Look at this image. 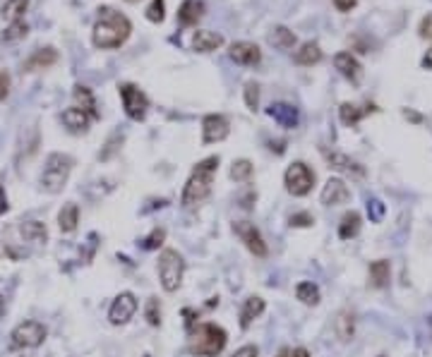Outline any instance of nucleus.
Instances as JSON below:
<instances>
[{"label":"nucleus","mask_w":432,"mask_h":357,"mask_svg":"<svg viewBox=\"0 0 432 357\" xmlns=\"http://www.w3.org/2000/svg\"><path fill=\"white\" fill-rule=\"evenodd\" d=\"M130 31H132V22L125 15H121L113 8H101L99 19L94 22L91 41L101 51H113V48H121L130 39Z\"/></svg>","instance_id":"f257e3e1"},{"label":"nucleus","mask_w":432,"mask_h":357,"mask_svg":"<svg viewBox=\"0 0 432 357\" xmlns=\"http://www.w3.org/2000/svg\"><path fill=\"white\" fill-rule=\"evenodd\" d=\"M216 170H219V156H209V159L199 161V164L194 166L192 175L187 177V182H185V189H183V197H180L183 207L185 209L199 207V204L212 194Z\"/></svg>","instance_id":"f03ea898"},{"label":"nucleus","mask_w":432,"mask_h":357,"mask_svg":"<svg viewBox=\"0 0 432 357\" xmlns=\"http://www.w3.org/2000/svg\"><path fill=\"white\" fill-rule=\"evenodd\" d=\"M226 343H229V333L224 328L216 326V324H202L192 331L187 350H190V355L197 357H216L224 353Z\"/></svg>","instance_id":"7ed1b4c3"},{"label":"nucleus","mask_w":432,"mask_h":357,"mask_svg":"<svg viewBox=\"0 0 432 357\" xmlns=\"http://www.w3.org/2000/svg\"><path fill=\"white\" fill-rule=\"evenodd\" d=\"M72 166H75V161H72V156H68V154H51L48 156L46 168H43V173H41L43 189L51 192V194L61 192V189L65 187V182H68Z\"/></svg>","instance_id":"20e7f679"},{"label":"nucleus","mask_w":432,"mask_h":357,"mask_svg":"<svg viewBox=\"0 0 432 357\" xmlns=\"http://www.w3.org/2000/svg\"><path fill=\"white\" fill-rule=\"evenodd\" d=\"M183 273H185V262L176 250H164L159 257V278L166 293H176L183 283Z\"/></svg>","instance_id":"39448f33"},{"label":"nucleus","mask_w":432,"mask_h":357,"mask_svg":"<svg viewBox=\"0 0 432 357\" xmlns=\"http://www.w3.org/2000/svg\"><path fill=\"white\" fill-rule=\"evenodd\" d=\"M46 326L39 322H22L20 326H15V331L10 333V348L13 350H29L39 348L46 340Z\"/></svg>","instance_id":"423d86ee"},{"label":"nucleus","mask_w":432,"mask_h":357,"mask_svg":"<svg viewBox=\"0 0 432 357\" xmlns=\"http://www.w3.org/2000/svg\"><path fill=\"white\" fill-rule=\"evenodd\" d=\"M284 185L293 197H305V194H310L312 185H315V173L310 170V166L307 164L295 161V164H291L288 170H286Z\"/></svg>","instance_id":"0eeeda50"},{"label":"nucleus","mask_w":432,"mask_h":357,"mask_svg":"<svg viewBox=\"0 0 432 357\" xmlns=\"http://www.w3.org/2000/svg\"><path fill=\"white\" fill-rule=\"evenodd\" d=\"M121 91V99H123V108H125L130 120H144L149 111V99L139 86L134 84H121L118 86Z\"/></svg>","instance_id":"6e6552de"},{"label":"nucleus","mask_w":432,"mask_h":357,"mask_svg":"<svg viewBox=\"0 0 432 357\" xmlns=\"http://www.w3.org/2000/svg\"><path fill=\"white\" fill-rule=\"evenodd\" d=\"M233 232L238 237H240V242L247 247L255 257L264 259L269 254L267 250V242H264L262 232H259V228L255 223H250V221H238V223H233Z\"/></svg>","instance_id":"1a4fd4ad"},{"label":"nucleus","mask_w":432,"mask_h":357,"mask_svg":"<svg viewBox=\"0 0 432 357\" xmlns=\"http://www.w3.org/2000/svg\"><path fill=\"white\" fill-rule=\"evenodd\" d=\"M134 312H137V297L132 293H121L113 300L111 310H108V322L113 326H123L134 317Z\"/></svg>","instance_id":"9d476101"},{"label":"nucleus","mask_w":432,"mask_h":357,"mask_svg":"<svg viewBox=\"0 0 432 357\" xmlns=\"http://www.w3.org/2000/svg\"><path fill=\"white\" fill-rule=\"evenodd\" d=\"M231 132V122L226 116H219V113H212L202 120V142L204 144H216L224 142Z\"/></svg>","instance_id":"9b49d317"},{"label":"nucleus","mask_w":432,"mask_h":357,"mask_svg":"<svg viewBox=\"0 0 432 357\" xmlns=\"http://www.w3.org/2000/svg\"><path fill=\"white\" fill-rule=\"evenodd\" d=\"M348 199H350V189L341 177H329L324 182V189L320 194V202L324 207H339V204H346Z\"/></svg>","instance_id":"f8f14e48"},{"label":"nucleus","mask_w":432,"mask_h":357,"mask_svg":"<svg viewBox=\"0 0 432 357\" xmlns=\"http://www.w3.org/2000/svg\"><path fill=\"white\" fill-rule=\"evenodd\" d=\"M229 56H231V61L238 63V65H257L259 61H262V51H259V46L257 43H252V41L231 43Z\"/></svg>","instance_id":"ddd939ff"},{"label":"nucleus","mask_w":432,"mask_h":357,"mask_svg":"<svg viewBox=\"0 0 432 357\" xmlns=\"http://www.w3.org/2000/svg\"><path fill=\"white\" fill-rule=\"evenodd\" d=\"M334 68H337L346 79H350V82H353V84H358V82H360V74H363V68H360L358 58H355L353 53H348V51L337 53V56H334Z\"/></svg>","instance_id":"4468645a"},{"label":"nucleus","mask_w":432,"mask_h":357,"mask_svg":"<svg viewBox=\"0 0 432 357\" xmlns=\"http://www.w3.org/2000/svg\"><path fill=\"white\" fill-rule=\"evenodd\" d=\"M267 113H269V118H274V122H279V125L286 129L298 127V122H300L298 108L291 104H272L267 108Z\"/></svg>","instance_id":"2eb2a0df"},{"label":"nucleus","mask_w":432,"mask_h":357,"mask_svg":"<svg viewBox=\"0 0 432 357\" xmlns=\"http://www.w3.org/2000/svg\"><path fill=\"white\" fill-rule=\"evenodd\" d=\"M192 51L197 53H212L216 48L224 46V36L216 34V31H209V29H197L192 34V41H190Z\"/></svg>","instance_id":"dca6fc26"},{"label":"nucleus","mask_w":432,"mask_h":357,"mask_svg":"<svg viewBox=\"0 0 432 357\" xmlns=\"http://www.w3.org/2000/svg\"><path fill=\"white\" fill-rule=\"evenodd\" d=\"M324 156H327L329 166L337 170L346 173V175H353V177H363L365 175V168L360 164H355L353 159H348L346 154H339V151H324Z\"/></svg>","instance_id":"f3484780"},{"label":"nucleus","mask_w":432,"mask_h":357,"mask_svg":"<svg viewBox=\"0 0 432 357\" xmlns=\"http://www.w3.org/2000/svg\"><path fill=\"white\" fill-rule=\"evenodd\" d=\"M58 63V53L56 48H39L34 51L29 58L24 61V72H36V70H46L51 65Z\"/></svg>","instance_id":"a211bd4d"},{"label":"nucleus","mask_w":432,"mask_h":357,"mask_svg":"<svg viewBox=\"0 0 432 357\" xmlns=\"http://www.w3.org/2000/svg\"><path fill=\"white\" fill-rule=\"evenodd\" d=\"M89 122H91V116L82 108L72 106L68 108V111H63V125L70 129V132H86L89 129Z\"/></svg>","instance_id":"6ab92c4d"},{"label":"nucleus","mask_w":432,"mask_h":357,"mask_svg":"<svg viewBox=\"0 0 432 357\" xmlns=\"http://www.w3.org/2000/svg\"><path fill=\"white\" fill-rule=\"evenodd\" d=\"M204 15V3L202 0H185L178 10V22L183 26H194Z\"/></svg>","instance_id":"aec40b11"},{"label":"nucleus","mask_w":432,"mask_h":357,"mask_svg":"<svg viewBox=\"0 0 432 357\" xmlns=\"http://www.w3.org/2000/svg\"><path fill=\"white\" fill-rule=\"evenodd\" d=\"M72 96H75V101H77V108H82V111L89 113L91 120H99L101 113H99V108H96V99H94V94H91L89 86L77 84L72 91Z\"/></svg>","instance_id":"412c9836"},{"label":"nucleus","mask_w":432,"mask_h":357,"mask_svg":"<svg viewBox=\"0 0 432 357\" xmlns=\"http://www.w3.org/2000/svg\"><path fill=\"white\" fill-rule=\"evenodd\" d=\"M264 300L257 295L247 297L245 302H242V310H240V328H250V324L255 322V319L264 312Z\"/></svg>","instance_id":"4be33fe9"},{"label":"nucleus","mask_w":432,"mask_h":357,"mask_svg":"<svg viewBox=\"0 0 432 357\" xmlns=\"http://www.w3.org/2000/svg\"><path fill=\"white\" fill-rule=\"evenodd\" d=\"M375 111H377L375 106L358 108L355 104H341V108H339V118H341V122L346 127H355L367 116V113H375Z\"/></svg>","instance_id":"5701e85b"},{"label":"nucleus","mask_w":432,"mask_h":357,"mask_svg":"<svg viewBox=\"0 0 432 357\" xmlns=\"http://www.w3.org/2000/svg\"><path fill=\"white\" fill-rule=\"evenodd\" d=\"M295 63L298 65H317L322 61V48L317 41H305L302 46L295 51Z\"/></svg>","instance_id":"b1692460"},{"label":"nucleus","mask_w":432,"mask_h":357,"mask_svg":"<svg viewBox=\"0 0 432 357\" xmlns=\"http://www.w3.org/2000/svg\"><path fill=\"white\" fill-rule=\"evenodd\" d=\"M77 223H79V209L77 204L68 202L65 207L61 209V214H58V225H61L63 232H75L77 230Z\"/></svg>","instance_id":"393cba45"},{"label":"nucleus","mask_w":432,"mask_h":357,"mask_svg":"<svg viewBox=\"0 0 432 357\" xmlns=\"http://www.w3.org/2000/svg\"><path fill=\"white\" fill-rule=\"evenodd\" d=\"M389 276H392V264L387 259H377L370 264V280L375 288H385L389 283Z\"/></svg>","instance_id":"a878e982"},{"label":"nucleus","mask_w":432,"mask_h":357,"mask_svg":"<svg viewBox=\"0 0 432 357\" xmlns=\"http://www.w3.org/2000/svg\"><path fill=\"white\" fill-rule=\"evenodd\" d=\"M334 328H337V336L341 340H350L355 333V317L353 312H341V315L337 317V322H334Z\"/></svg>","instance_id":"bb28decb"},{"label":"nucleus","mask_w":432,"mask_h":357,"mask_svg":"<svg viewBox=\"0 0 432 357\" xmlns=\"http://www.w3.org/2000/svg\"><path fill=\"white\" fill-rule=\"evenodd\" d=\"M20 232H22V237L29 240V242H46L48 240L46 225L39 223V221H26V223H22Z\"/></svg>","instance_id":"cd10ccee"},{"label":"nucleus","mask_w":432,"mask_h":357,"mask_svg":"<svg viewBox=\"0 0 432 357\" xmlns=\"http://www.w3.org/2000/svg\"><path fill=\"white\" fill-rule=\"evenodd\" d=\"M360 214H355V211H350V214H346L341 219V223H339V237L341 240H350V237H355L360 232Z\"/></svg>","instance_id":"c85d7f7f"},{"label":"nucleus","mask_w":432,"mask_h":357,"mask_svg":"<svg viewBox=\"0 0 432 357\" xmlns=\"http://www.w3.org/2000/svg\"><path fill=\"white\" fill-rule=\"evenodd\" d=\"M269 43L277 46L279 51H291V48L295 46V34L291 29H286V26H277V29L269 34Z\"/></svg>","instance_id":"c756f323"},{"label":"nucleus","mask_w":432,"mask_h":357,"mask_svg":"<svg viewBox=\"0 0 432 357\" xmlns=\"http://www.w3.org/2000/svg\"><path fill=\"white\" fill-rule=\"evenodd\" d=\"M295 297L302 302V305H317L320 302V288L310 280H302V283L295 285Z\"/></svg>","instance_id":"7c9ffc66"},{"label":"nucleus","mask_w":432,"mask_h":357,"mask_svg":"<svg viewBox=\"0 0 432 357\" xmlns=\"http://www.w3.org/2000/svg\"><path fill=\"white\" fill-rule=\"evenodd\" d=\"M26 8H29V0H8V3L3 5V17L13 24V22H20L24 19V13Z\"/></svg>","instance_id":"2f4dec72"},{"label":"nucleus","mask_w":432,"mask_h":357,"mask_svg":"<svg viewBox=\"0 0 432 357\" xmlns=\"http://www.w3.org/2000/svg\"><path fill=\"white\" fill-rule=\"evenodd\" d=\"M231 177H233L236 182H247L252 177V164L247 159L236 161L233 168H231Z\"/></svg>","instance_id":"473e14b6"},{"label":"nucleus","mask_w":432,"mask_h":357,"mask_svg":"<svg viewBox=\"0 0 432 357\" xmlns=\"http://www.w3.org/2000/svg\"><path fill=\"white\" fill-rule=\"evenodd\" d=\"M26 31H29V26H26V22H24V19L13 22V24H10L8 29H5L3 39H5V41H17V39H24V36H26Z\"/></svg>","instance_id":"72a5a7b5"},{"label":"nucleus","mask_w":432,"mask_h":357,"mask_svg":"<svg viewBox=\"0 0 432 357\" xmlns=\"http://www.w3.org/2000/svg\"><path fill=\"white\" fill-rule=\"evenodd\" d=\"M144 317H147V322L151 326H159L161 324V305L156 297H149L147 300V307H144Z\"/></svg>","instance_id":"f704fd0d"},{"label":"nucleus","mask_w":432,"mask_h":357,"mask_svg":"<svg viewBox=\"0 0 432 357\" xmlns=\"http://www.w3.org/2000/svg\"><path fill=\"white\" fill-rule=\"evenodd\" d=\"M164 240H166V230L164 228H154L151 230V235L142 240V247L144 250H159V247L164 245Z\"/></svg>","instance_id":"c9c22d12"},{"label":"nucleus","mask_w":432,"mask_h":357,"mask_svg":"<svg viewBox=\"0 0 432 357\" xmlns=\"http://www.w3.org/2000/svg\"><path fill=\"white\" fill-rule=\"evenodd\" d=\"M312 223H315V219H312L307 211H300V214L291 216V225H293V228H307V225H312Z\"/></svg>","instance_id":"e433bc0d"},{"label":"nucleus","mask_w":432,"mask_h":357,"mask_svg":"<svg viewBox=\"0 0 432 357\" xmlns=\"http://www.w3.org/2000/svg\"><path fill=\"white\" fill-rule=\"evenodd\" d=\"M147 17L151 22H164V0H154L147 8Z\"/></svg>","instance_id":"4c0bfd02"},{"label":"nucleus","mask_w":432,"mask_h":357,"mask_svg":"<svg viewBox=\"0 0 432 357\" xmlns=\"http://www.w3.org/2000/svg\"><path fill=\"white\" fill-rule=\"evenodd\" d=\"M245 104L250 111H255L257 104H259V89H257V84H247L245 86Z\"/></svg>","instance_id":"58836bf2"},{"label":"nucleus","mask_w":432,"mask_h":357,"mask_svg":"<svg viewBox=\"0 0 432 357\" xmlns=\"http://www.w3.org/2000/svg\"><path fill=\"white\" fill-rule=\"evenodd\" d=\"M367 214H370L372 221H382V216H385V207H382V202H377V199L367 202Z\"/></svg>","instance_id":"ea45409f"},{"label":"nucleus","mask_w":432,"mask_h":357,"mask_svg":"<svg viewBox=\"0 0 432 357\" xmlns=\"http://www.w3.org/2000/svg\"><path fill=\"white\" fill-rule=\"evenodd\" d=\"M418 31H420V36H423V39L432 41V13H428V15H425L423 19H420V26H418Z\"/></svg>","instance_id":"a19ab883"},{"label":"nucleus","mask_w":432,"mask_h":357,"mask_svg":"<svg viewBox=\"0 0 432 357\" xmlns=\"http://www.w3.org/2000/svg\"><path fill=\"white\" fill-rule=\"evenodd\" d=\"M10 94V74L5 70H0V101H5Z\"/></svg>","instance_id":"79ce46f5"},{"label":"nucleus","mask_w":432,"mask_h":357,"mask_svg":"<svg viewBox=\"0 0 432 357\" xmlns=\"http://www.w3.org/2000/svg\"><path fill=\"white\" fill-rule=\"evenodd\" d=\"M257 355H259L257 345H242V348H238L231 357H257Z\"/></svg>","instance_id":"37998d69"},{"label":"nucleus","mask_w":432,"mask_h":357,"mask_svg":"<svg viewBox=\"0 0 432 357\" xmlns=\"http://www.w3.org/2000/svg\"><path fill=\"white\" fill-rule=\"evenodd\" d=\"M355 5H358V0H334V8H337L339 13H350Z\"/></svg>","instance_id":"c03bdc74"},{"label":"nucleus","mask_w":432,"mask_h":357,"mask_svg":"<svg viewBox=\"0 0 432 357\" xmlns=\"http://www.w3.org/2000/svg\"><path fill=\"white\" fill-rule=\"evenodd\" d=\"M8 197H5V189H3V185H0V216L3 214H8Z\"/></svg>","instance_id":"a18cd8bd"},{"label":"nucleus","mask_w":432,"mask_h":357,"mask_svg":"<svg viewBox=\"0 0 432 357\" xmlns=\"http://www.w3.org/2000/svg\"><path fill=\"white\" fill-rule=\"evenodd\" d=\"M288 357H310V353H307L305 348H295L293 353H291Z\"/></svg>","instance_id":"49530a36"},{"label":"nucleus","mask_w":432,"mask_h":357,"mask_svg":"<svg viewBox=\"0 0 432 357\" xmlns=\"http://www.w3.org/2000/svg\"><path fill=\"white\" fill-rule=\"evenodd\" d=\"M423 65H425V68H428V70H432V48H430L428 53H425V58H423Z\"/></svg>","instance_id":"de8ad7c7"},{"label":"nucleus","mask_w":432,"mask_h":357,"mask_svg":"<svg viewBox=\"0 0 432 357\" xmlns=\"http://www.w3.org/2000/svg\"><path fill=\"white\" fill-rule=\"evenodd\" d=\"M3 315H5V297L0 295V317H3Z\"/></svg>","instance_id":"09e8293b"},{"label":"nucleus","mask_w":432,"mask_h":357,"mask_svg":"<svg viewBox=\"0 0 432 357\" xmlns=\"http://www.w3.org/2000/svg\"><path fill=\"white\" fill-rule=\"evenodd\" d=\"M125 3H139V0H125Z\"/></svg>","instance_id":"8fccbe9b"},{"label":"nucleus","mask_w":432,"mask_h":357,"mask_svg":"<svg viewBox=\"0 0 432 357\" xmlns=\"http://www.w3.org/2000/svg\"><path fill=\"white\" fill-rule=\"evenodd\" d=\"M382 357H385V355H382Z\"/></svg>","instance_id":"3c124183"}]
</instances>
